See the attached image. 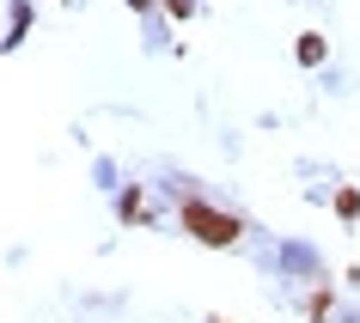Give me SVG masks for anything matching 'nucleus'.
Masks as SVG:
<instances>
[{"label":"nucleus","instance_id":"obj_4","mask_svg":"<svg viewBox=\"0 0 360 323\" xmlns=\"http://www.w3.org/2000/svg\"><path fill=\"white\" fill-rule=\"evenodd\" d=\"M165 13H171V19H190V13H195V0H165Z\"/></svg>","mask_w":360,"mask_h":323},{"label":"nucleus","instance_id":"obj_6","mask_svg":"<svg viewBox=\"0 0 360 323\" xmlns=\"http://www.w3.org/2000/svg\"><path fill=\"white\" fill-rule=\"evenodd\" d=\"M208 323H232V317H208Z\"/></svg>","mask_w":360,"mask_h":323},{"label":"nucleus","instance_id":"obj_3","mask_svg":"<svg viewBox=\"0 0 360 323\" xmlns=\"http://www.w3.org/2000/svg\"><path fill=\"white\" fill-rule=\"evenodd\" d=\"M336 213H342V220H354V213H360V190H342L336 195Z\"/></svg>","mask_w":360,"mask_h":323},{"label":"nucleus","instance_id":"obj_1","mask_svg":"<svg viewBox=\"0 0 360 323\" xmlns=\"http://www.w3.org/2000/svg\"><path fill=\"white\" fill-rule=\"evenodd\" d=\"M184 232L190 238H202L208 250H226V244H238V220L232 213H220V208H208V202H184Z\"/></svg>","mask_w":360,"mask_h":323},{"label":"nucleus","instance_id":"obj_5","mask_svg":"<svg viewBox=\"0 0 360 323\" xmlns=\"http://www.w3.org/2000/svg\"><path fill=\"white\" fill-rule=\"evenodd\" d=\"M129 6H134V13H141V6H153V0H129Z\"/></svg>","mask_w":360,"mask_h":323},{"label":"nucleus","instance_id":"obj_2","mask_svg":"<svg viewBox=\"0 0 360 323\" xmlns=\"http://www.w3.org/2000/svg\"><path fill=\"white\" fill-rule=\"evenodd\" d=\"M300 61H305V67H318V61H323V37H318V31H300Z\"/></svg>","mask_w":360,"mask_h":323}]
</instances>
